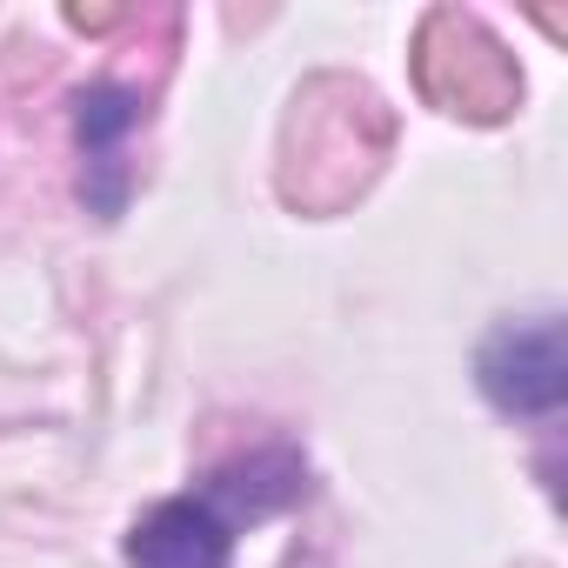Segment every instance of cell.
<instances>
[{
	"label": "cell",
	"instance_id": "obj_2",
	"mask_svg": "<svg viewBox=\"0 0 568 568\" xmlns=\"http://www.w3.org/2000/svg\"><path fill=\"white\" fill-rule=\"evenodd\" d=\"M475 382L501 415H555L561 408V322L555 315L495 322L475 355Z\"/></svg>",
	"mask_w": 568,
	"mask_h": 568
},
{
	"label": "cell",
	"instance_id": "obj_1",
	"mask_svg": "<svg viewBox=\"0 0 568 568\" xmlns=\"http://www.w3.org/2000/svg\"><path fill=\"white\" fill-rule=\"evenodd\" d=\"M308 495V462L288 442L247 448L194 488L154 501L128 528V568H234V541Z\"/></svg>",
	"mask_w": 568,
	"mask_h": 568
},
{
	"label": "cell",
	"instance_id": "obj_3",
	"mask_svg": "<svg viewBox=\"0 0 568 568\" xmlns=\"http://www.w3.org/2000/svg\"><path fill=\"white\" fill-rule=\"evenodd\" d=\"M141 128V94L94 81L74 101V134H81V194L94 214H121L128 201V134Z\"/></svg>",
	"mask_w": 568,
	"mask_h": 568
}]
</instances>
